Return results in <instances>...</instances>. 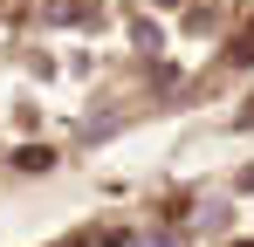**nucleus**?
<instances>
[{
	"label": "nucleus",
	"mask_w": 254,
	"mask_h": 247,
	"mask_svg": "<svg viewBox=\"0 0 254 247\" xmlns=\"http://www.w3.org/2000/svg\"><path fill=\"white\" fill-rule=\"evenodd\" d=\"M248 62H254V28L234 41V48H227V62H220V69H248Z\"/></svg>",
	"instance_id": "obj_1"
},
{
	"label": "nucleus",
	"mask_w": 254,
	"mask_h": 247,
	"mask_svg": "<svg viewBox=\"0 0 254 247\" xmlns=\"http://www.w3.org/2000/svg\"><path fill=\"white\" fill-rule=\"evenodd\" d=\"M48 158H55V151H48V144H28V151H21V158H14V165H21V172H42Z\"/></svg>",
	"instance_id": "obj_2"
},
{
	"label": "nucleus",
	"mask_w": 254,
	"mask_h": 247,
	"mask_svg": "<svg viewBox=\"0 0 254 247\" xmlns=\"http://www.w3.org/2000/svg\"><path fill=\"white\" fill-rule=\"evenodd\" d=\"M234 124H241V130H254V103H248V110H241V117H234Z\"/></svg>",
	"instance_id": "obj_3"
},
{
	"label": "nucleus",
	"mask_w": 254,
	"mask_h": 247,
	"mask_svg": "<svg viewBox=\"0 0 254 247\" xmlns=\"http://www.w3.org/2000/svg\"><path fill=\"white\" fill-rule=\"evenodd\" d=\"M151 7H186V0H151Z\"/></svg>",
	"instance_id": "obj_4"
}]
</instances>
